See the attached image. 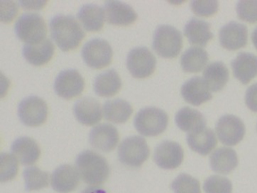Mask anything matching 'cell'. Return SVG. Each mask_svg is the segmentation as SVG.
Instances as JSON below:
<instances>
[{
    "label": "cell",
    "instance_id": "cell-35",
    "mask_svg": "<svg viewBox=\"0 0 257 193\" xmlns=\"http://www.w3.org/2000/svg\"><path fill=\"white\" fill-rule=\"evenodd\" d=\"M238 17L242 21L257 22V1H239L236 5Z\"/></svg>",
    "mask_w": 257,
    "mask_h": 193
},
{
    "label": "cell",
    "instance_id": "cell-34",
    "mask_svg": "<svg viewBox=\"0 0 257 193\" xmlns=\"http://www.w3.org/2000/svg\"><path fill=\"white\" fill-rule=\"evenodd\" d=\"M203 190L205 193H232L231 182L220 176H212L205 180Z\"/></svg>",
    "mask_w": 257,
    "mask_h": 193
},
{
    "label": "cell",
    "instance_id": "cell-17",
    "mask_svg": "<svg viewBox=\"0 0 257 193\" xmlns=\"http://www.w3.org/2000/svg\"><path fill=\"white\" fill-rule=\"evenodd\" d=\"M104 14L107 22L115 26H128L136 22L137 14L128 4L120 1H107Z\"/></svg>",
    "mask_w": 257,
    "mask_h": 193
},
{
    "label": "cell",
    "instance_id": "cell-24",
    "mask_svg": "<svg viewBox=\"0 0 257 193\" xmlns=\"http://www.w3.org/2000/svg\"><path fill=\"white\" fill-rule=\"evenodd\" d=\"M77 18L83 26L90 32H98L103 28L105 14L104 10L95 4L83 6L77 14Z\"/></svg>",
    "mask_w": 257,
    "mask_h": 193
},
{
    "label": "cell",
    "instance_id": "cell-6",
    "mask_svg": "<svg viewBox=\"0 0 257 193\" xmlns=\"http://www.w3.org/2000/svg\"><path fill=\"white\" fill-rule=\"evenodd\" d=\"M117 154L122 164L138 168L149 158L150 150L143 137L132 136L120 142Z\"/></svg>",
    "mask_w": 257,
    "mask_h": 193
},
{
    "label": "cell",
    "instance_id": "cell-5",
    "mask_svg": "<svg viewBox=\"0 0 257 193\" xmlns=\"http://www.w3.org/2000/svg\"><path fill=\"white\" fill-rule=\"evenodd\" d=\"M15 32L26 44H37L46 38L47 25L44 18L39 14L26 12L16 22Z\"/></svg>",
    "mask_w": 257,
    "mask_h": 193
},
{
    "label": "cell",
    "instance_id": "cell-38",
    "mask_svg": "<svg viewBox=\"0 0 257 193\" xmlns=\"http://www.w3.org/2000/svg\"><path fill=\"white\" fill-rule=\"evenodd\" d=\"M245 104L249 110L257 112V84L248 88L245 92Z\"/></svg>",
    "mask_w": 257,
    "mask_h": 193
},
{
    "label": "cell",
    "instance_id": "cell-2",
    "mask_svg": "<svg viewBox=\"0 0 257 193\" xmlns=\"http://www.w3.org/2000/svg\"><path fill=\"white\" fill-rule=\"evenodd\" d=\"M75 166L80 178L88 185H102L110 176V166L106 158L92 150L79 154Z\"/></svg>",
    "mask_w": 257,
    "mask_h": 193
},
{
    "label": "cell",
    "instance_id": "cell-32",
    "mask_svg": "<svg viewBox=\"0 0 257 193\" xmlns=\"http://www.w3.org/2000/svg\"><path fill=\"white\" fill-rule=\"evenodd\" d=\"M18 172V160L12 154L2 152L0 155V181L7 182L14 180Z\"/></svg>",
    "mask_w": 257,
    "mask_h": 193
},
{
    "label": "cell",
    "instance_id": "cell-26",
    "mask_svg": "<svg viewBox=\"0 0 257 193\" xmlns=\"http://www.w3.org/2000/svg\"><path fill=\"white\" fill-rule=\"evenodd\" d=\"M238 165V157L235 150L229 148H219L210 156L212 170L219 174H229Z\"/></svg>",
    "mask_w": 257,
    "mask_h": 193
},
{
    "label": "cell",
    "instance_id": "cell-39",
    "mask_svg": "<svg viewBox=\"0 0 257 193\" xmlns=\"http://www.w3.org/2000/svg\"><path fill=\"white\" fill-rule=\"evenodd\" d=\"M46 1H20V5L25 10H39L44 8Z\"/></svg>",
    "mask_w": 257,
    "mask_h": 193
},
{
    "label": "cell",
    "instance_id": "cell-18",
    "mask_svg": "<svg viewBox=\"0 0 257 193\" xmlns=\"http://www.w3.org/2000/svg\"><path fill=\"white\" fill-rule=\"evenodd\" d=\"M74 112L79 122L94 126L101 120L102 108L100 102L92 97H84L76 102Z\"/></svg>",
    "mask_w": 257,
    "mask_h": 193
},
{
    "label": "cell",
    "instance_id": "cell-30",
    "mask_svg": "<svg viewBox=\"0 0 257 193\" xmlns=\"http://www.w3.org/2000/svg\"><path fill=\"white\" fill-rule=\"evenodd\" d=\"M209 55L200 47H191L182 54L181 66L186 72H199L207 65Z\"/></svg>",
    "mask_w": 257,
    "mask_h": 193
},
{
    "label": "cell",
    "instance_id": "cell-20",
    "mask_svg": "<svg viewBox=\"0 0 257 193\" xmlns=\"http://www.w3.org/2000/svg\"><path fill=\"white\" fill-rule=\"evenodd\" d=\"M54 54V44L47 38L37 44H25L23 47L24 58L36 66L47 64Z\"/></svg>",
    "mask_w": 257,
    "mask_h": 193
},
{
    "label": "cell",
    "instance_id": "cell-33",
    "mask_svg": "<svg viewBox=\"0 0 257 193\" xmlns=\"http://www.w3.org/2000/svg\"><path fill=\"white\" fill-rule=\"evenodd\" d=\"M171 188L174 193H202L199 182L185 174H180L176 177V180L172 182Z\"/></svg>",
    "mask_w": 257,
    "mask_h": 193
},
{
    "label": "cell",
    "instance_id": "cell-19",
    "mask_svg": "<svg viewBox=\"0 0 257 193\" xmlns=\"http://www.w3.org/2000/svg\"><path fill=\"white\" fill-rule=\"evenodd\" d=\"M11 152L20 164L24 166L35 164L41 152L37 142L27 136L17 138L11 146Z\"/></svg>",
    "mask_w": 257,
    "mask_h": 193
},
{
    "label": "cell",
    "instance_id": "cell-27",
    "mask_svg": "<svg viewBox=\"0 0 257 193\" xmlns=\"http://www.w3.org/2000/svg\"><path fill=\"white\" fill-rule=\"evenodd\" d=\"M176 122L180 130L189 134L202 130L206 125V120L200 112L189 107H184L178 112Z\"/></svg>",
    "mask_w": 257,
    "mask_h": 193
},
{
    "label": "cell",
    "instance_id": "cell-14",
    "mask_svg": "<svg viewBox=\"0 0 257 193\" xmlns=\"http://www.w3.org/2000/svg\"><path fill=\"white\" fill-rule=\"evenodd\" d=\"M219 42L228 50L243 48L248 42L247 27L236 22L226 24L219 31Z\"/></svg>",
    "mask_w": 257,
    "mask_h": 193
},
{
    "label": "cell",
    "instance_id": "cell-37",
    "mask_svg": "<svg viewBox=\"0 0 257 193\" xmlns=\"http://www.w3.org/2000/svg\"><path fill=\"white\" fill-rule=\"evenodd\" d=\"M18 12V7L16 2L12 1H2L1 2V21L8 24L12 22Z\"/></svg>",
    "mask_w": 257,
    "mask_h": 193
},
{
    "label": "cell",
    "instance_id": "cell-40",
    "mask_svg": "<svg viewBox=\"0 0 257 193\" xmlns=\"http://www.w3.org/2000/svg\"><path fill=\"white\" fill-rule=\"evenodd\" d=\"M80 193H108L104 188L97 186H89L83 190Z\"/></svg>",
    "mask_w": 257,
    "mask_h": 193
},
{
    "label": "cell",
    "instance_id": "cell-8",
    "mask_svg": "<svg viewBox=\"0 0 257 193\" xmlns=\"http://www.w3.org/2000/svg\"><path fill=\"white\" fill-rule=\"evenodd\" d=\"M48 108L45 102L40 97L31 96L20 102L18 106V116L27 126H39L45 122Z\"/></svg>",
    "mask_w": 257,
    "mask_h": 193
},
{
    "label": "cell",
    "instance_id": "cell-3",
    "mask_svg": "<svg viewBox=\"0 0 257 193\" xmlns=\"http://www.w3.org/2000/svg\"><path fill=\"white\" fill-rule=\"evenodd\" d=\"M169 124L166 112L156 107L142 108L136 114L134 125L139 134L145 136H157L165 132Z\"/></svg>",
    "mask_w": 257,
    "mask_h": 193
},
{
    "label": "cell",
    "instance_id": "cell-25",
    "mask_svg": "<svg viewBox=\"0 0 257 193\" xmlns=\"http://www.w3.org/2000/svg\"><path fill=\"white\" fill-rule=\"evenodd\" d=\"M121 85V80L117 71L109 70L96 77L94 88L99 96L110 97L119 92Z\"/></svg>",
    "mask_w": 257,
    "mask_h": 193
},
{
    "label": "cell",
    "instance_id": "cell-29",
    "mask_svg": "<svg viewBox=\"0 0 257 193\" xmlns=\"http://www.w3.org/2000/svg\"><path fill=\"white\" fill-rule=\"evenodd\" d=\"M104 117L114 124H124L130 118L133 108L128 102L120 98L107 100L104 104Z\"/></svg>",
    "mask_w": 257,
    "mask_h": 193
},
{
    "label": "cell",
    "instance_id": "cell-16",
    "mask_svg": "<svg viewBox=\"0 0 257 193\" xmlns=\"http://www.w3.org/2000/svg\"><path fill=\"white\" fill-rule=\"evenodd\" d=\"M182 97L188 104L199 106L212 98L211 90L204 78L193 77L186 81L181 88Z\"/></svg>",
    "mask_w": 257,
    "mask_h": 193
},
{
    "label": "cell",
    "instance_id": "cell-31",
    "mask_svg": "<svg viewBox=\"0 0 257 193\" xmlns=\"http://www.w3.org/2000/svg\"><path fill=\"white\" fill-rule=\"evenodd\" d=\"M26 191H37L47 188L49 185V174L37 166L27 167L24 170Z\"/></svg>",
    "mask_w": 257,
    "mask_h": 193
},
{
    "label": "cell",
    "instance_id": "cell-15",
    "mask_svg": "<svg viewBox=\"0 0 257 193\" xmlns=\"http://www.w3.org/2000/svg\"><path fill=\"white\" fill-rule=\"evenodd\" d=\"M80 176L77 168L68 165L60 166L51 175V186L59 193H69L74 191L80 182Z\"/></svg>",
    "mask_w": 257,
    "mask_h": 193
},
{
    "label": "cell",
    "instance_id": "cell-7",
    "mask_svg": "<svg viewBox=\"0 0 257 193\" xmlns=\"http://www.w3.org/2000/svg\"><path fill=\"white\" fill-rule=\"evenodd\" d=\"M81 54L83 60L89 67L100 70L110 65L113 50L106 40L94 38L84 44Z\"/></svg>",
    "mask_w": 257,
    "mask_h": 193
},
{
    "label": "cell",
    "instance_id": "cell-36",
    "mask_svg": "<svg viewBox=\"0 0 257 193\" xmlns=\"http://www.w3.org/2000/svg\"><path fill=\"white\" fill-rule=\"evenodd\" d=\"M191 8L196 15L209 17L217 12L219 4L217 1H193Z\"/></svg>",
    "mask_w": 257,
    "mask_h": 193
},
{
    "label": "cell",
    "instance_id": "cell-1",
    "mask_svg": "<svg viewBox=\"0 0 257 193\" xmlns=\"http://www.w3.org/2000/svg\"><path fill=\"white\" fill-rule=\"evenodd\" d=\"M51 37L64 52L75 50L85 36L77 20L73 16H55L50 22Z\"/></svg>",
    "mask_w": 257,
    "mask_h": 193
},
{
    "label": "cell",
    "instance_id": "cell-12",
    "mask_svg": "<svg viewBox=\"0 0 257 193\" xmlns=\"http://www.w3.org/2000/svg\"><path fill=\"white\" fill-rule=\"evenodd\" d=\"M184 158V151L176 142L164 141L155 150L154 160L160 168L174 170L180 166Z\"/></svg>",
    "mask_w": 257,
    "mask_h": 193
},
{
    "label": "cell",
    "instance_id": "cell-13",
    "mask_svg": "<svg viewBox=\"0 0 257 193\" xmlns=\"http://www.w3.org/2000/svg\"><path fill=\"white\" fill-rule=\"evenodd\" d=\"M89 141L91 146L96 150L110 152L118 144V132L110 124H100L92 128L89 135Z\"/></svg>",
    "mask_w": 257,
    "mask_h": 193
},
{
    "label": "cell",
    "instance_id": "cell-11",
    "mask_svg": "<svg viewBox=\"0 0 257 193\" xmlns=\"http://www.w3.org/2000/svg\"><path fill=\"white\" fill-rule=\"evenodd\" d=\"M84 80L74 68L61 71L54 81V91L57 96L66 100L75 98L83 92Z\"/></svg>",
    "mask_w": 257,
    "mask_h": 193
},
{
    "label": "cell",
    "instance_id": "cell-41",
    "mask_svg": "<svg viewBox=\"0 0 257 193\" xmlns=\"http://www.w3.org/2000/svg\"><path fill=\"white\" fill-rule=\"evenodd\" d=\"M252 41L255 46V48L257 50V27L254 30L252 34Z\"/></svg>",
    "mask_w": 257,
    "mask_h": 193
},
{
    "label": "cell",
    "instance_id": "cell-28",
    "mask_svg": "<svg viewBox=\"0 0 257 193\" xmlns=\"http://www.w3.org/2000/svg\"><path fill=\"white\" fill-rule=\"evenodd\" d=\"M203 76L211 91L218 92L227 84L229 77V70L223 62H212L205 67Z\"/></svg>",
    "mask_w": 257,
    "mask_h": 193
},
{
    "label": "cell",
    "instance_id": "cell-10",
    "mask_svg": "<svg viewBox=\"0 0 257 193\" xmlns=\"http://www.w3.org/2000/svg\"><path fill=\"white\" fill-rule=\"evenodd\" d=\"M218 138L222 144L229 146L237 145L245 134V125L240 118L233 115H225L215 125Z\"/></svg>",
    "mask_w": 257,
    "mask_h": 193
},
{
    "label": "cell",
    "instance_id": "cell-21",
    "mask_svg": "<svg viewBox=\"0 0 257 193\" xmlns=\"http://www.w3.org/2000/svg\"><path fill=\"white\" fill-rule=\"evenodd\" d=\"M234 76L244 85L257 76V56L249 52H240L231 62Z\"/></svg>",
    "mask_w": 257,
    "mask_h": 193
},
{
    "label": "cell",
    "instance_id": "cell-9",
    "mask_svg": "<svg viewBox=\"0 0 257 193\" xmlns=\"http://www.w3.org/2000/svg\"><path fill=\"white\" fill-rule=\"evenodd\" d=\"M127 67L135 78H147L156 70V58L147 47H136L127 54Z\"/></svg>",
    "mask_w": 257,
    "mask_h": 193
},
{
    "label": "cell",
    "instance_id": "cell-4",
    "mask_svg": "<svg viewBox=\"0 0 257 193\" xmlns=\"http://www.w3.org/2000/svg\"><path fill=\"white\" fill-rule=\"evenodd\" d=\"M182 42V34L177 28L161 25L154 34L153 48L162 58H173L180 54Z\"/></svg>",
    "mask_w": 257,
    "mask_h": 193
},
{
    "label": "cell",
    "instance_id": "cell-22",
    "mask_svg": "<svg viewBox=\"0 0 257 193\" xmlns=\"http://www.w3.org/2000/svg\"><path fill=\"white\" fill-rule=\"evenodd\" d=\"M187 144L192 151L202 156H206L217 145V140L213 130L204 128L187 135Z\"/></svg>",
    "mask_w": 257,
    "mask_h": 193
},
{
    "label": "cell",
    "instance_id": "cell-23",
    "mask_svg": "<svg viewBox=\"0 0 257 193\" xmlns=\"http://www.w3.org/2000/svg\"><path fill=\"white\" fill-rule=\"evenodd\" d=\"M211 26L204 20L193 18L189 20L184 28V34L189 44L205 47L213 38Z\"/></svg>",
    "mask_w": 257,
    "mask_h": 193
}]
</instances>
